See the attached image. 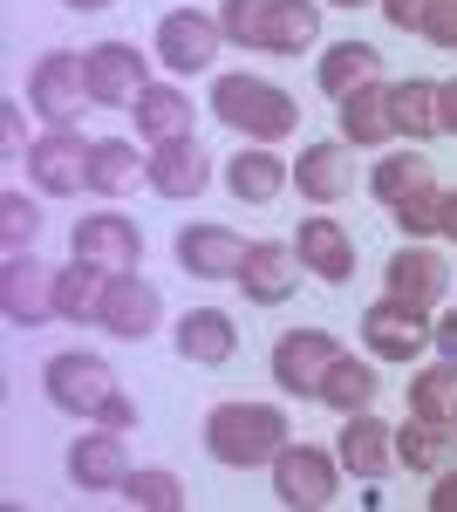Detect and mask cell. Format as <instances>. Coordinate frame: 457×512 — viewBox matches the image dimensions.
<instances>
[{
  "instance_id": "cell-13",
  "label": "cell",
  "mask_w": 457,
  "mask_h": 512,
  "mask_svg": "<svg viewBox=\"0 0 457 512\" xmlns=\"http://www.w3.org/2000/svg\"><path fill=\"white\" fill-rule=\"evenodd\" d=\"M69 253L110 267V274H137L144 267V233L123 212H89V219H76V233H69Z\"/></svg>"
},
{
  "instance_id": "cell-39",
  "label": "cell",
  "mask_w": 457,
  "mask_h": 512,
  "mask_svg": "<svg viewBox=\"0 0 457 512\" xmlns=\"http://www.w3.org/2000/svg\"><path fill=\"white\" fill-rule=\"evenodd\" d=\"M376 14L389 28H403V35H423V14H430V0H376Z\"/></svg>"
},
{
  "instance_id": "cell-20",
  "label": "cell",
  "mask_w": 457,
  "mask_h": 512,
  "mask_svg": "<svg viewBox=\"0 0 457 512\" xmlns=\"http://www.w3.org/2000/svg\"><path fill=\"white\" fill-rule=\"evenodd\" d=\"M171 253H178V267L191 280H239L246 239L232 233V226H185V233L171 239Z\"/></svg>"
},
{
  "instance_id": "cell-29",
  "label": "cell",
  "mask_w": 457,
  "mask_h": 512,
  "mask_svg": "<svg viewBox=\"0 0 457 512\" xmlns=\"http://www.w3.org/2000/svg\"><path fill=\"white\" fill-rule=\"evenodd\" d=\"M389 110H396V137H410V144H430L437 130H444V82H389Z\"/></svg>"
},
{
  "instance_id": "cell-17",
  "label": "cell",
  "mask_w": 457,
  "mask_h": 512,
  "mask_svg": "<svg viewBox=\"0 0 457 512\" xmlns=\"http://www.w3.org/2000/svg\"><path fill=\"white\" fill-rule=\"evenodd\" d=\"M294 185H301L307 205H342V198L355 192V144H348V137L301 144V158H294Z\"/></svg>"
},
{
  "instance_id": "cell-8",
  "label": "cell",
  "mask_w": 457,
  "mask_h": 512,
  "mask_svg": "<svg viewBox=\"0 0 457 512\" xmlns=\"http://www.w3.org/2000/svg\"><path fill=\"white\" fill-rule=\"evenodd\" d=\"M219 41H226V28H219V14H198V7H171L164 21H157L151 35V55L171 69V76H205L212 62H219Z\"/></svg>"
},
{
  "instance_id": "cell-32",
  "label": "cell",
  "mask_w": 457,
  "mask_h": 512,
  "mask_svg": "<svg viewBox=\"0 0 457 512\" xmlns=\"http://www.w3.org/2000/svg\"><path fill=\"white\" fill-rule=\"evenodd\" d=\"M382 390V376H376V355H335V369H328V383H321V403L335 410V417H355V410H369Z\"/></svg>"
},
{
  "instance_id": "cell-34",
  "label": "cell",
  "mask_w": 457,
  "mask_h": 512,
  "mask_svg": "<svg viewBox=\"0 0 457 512\" xmlns=\"http://www.w3.org/2000/svg\"><path fill=\"white\" fill-rule=\"evenodd\" d=\"M403 390H410V417L451 424L457 417V362H430V369H417Z\"/></svg>"
},
{
  "instance_id": "cell-28",
  "label": "cell",
  "mask_w": 457,
  "mask_h": 512,
  "mask_svg": "<svg viewBox=\"0 0 457 512\" xmlns=\"http://www.w3.org/2000/svg\"><path fill=\"white\" fill-rule=\"evenodd\" d=\"M396 465L410 472H451L457 465V424H430V417H403L396 424Z\"/></svg>"
},
{
  "instance_id": "cell-37",
  "label": "cell",
  "mask_w": 457,
  "mask_h": 512,
  "mask_svg": "<svg viewBox=\"0 0 457 512\" xmlns=\"http://www.w3.org/2000/svg\"><path fill=\"white\" fill-rule=\"evenodd\" d=\"M396 226H403V239L444 233V185H437V178H430V185H417V192L396 205Z\"/></svg>"
},
{
  "instance_id": "cell-40",
  "label": "cell",
  "mask_w": 457,
  "mask_h": 512,
  "mask_svg": "<svg viewBox=\"0 0 457 512\" xmlns=\"http://www.w3.org/2000/svg\"><path fill=\"white\" fill-rule=\"evenodd\" d=\"M0 144H7V158H28V130H21V103L14 96H0Z\"/></svg>"
},
{
  "instance_id": "cell-23",
  "label": "cell",
  "mask_w": 457,
  "mask_h": 512,
  "mask_svg": "<svg viewBox=\"0 0 457 512\" xmlns=\"http://www.w3.org/2000/svg\"><path fill=\"white\" fill-rule=\"evenodd\" d=\"M123 437L130 431H110V424H96L89 437L69 444V478H76L82 492H116L123 472H130V451H123Z\"/></svg>"
},
{
  "instance_id": "cell-7",
  "label": "cell",
  "mask_w": 457,
  "mask_h": 512,
  "mask_svg": "<svg viewBox=\"0 0 457 512\" xmlns=\"http://www.w3.org/2000/svg\"><path fill=\"white\" fill-rule=\"evenodd\" d=\"M151 62L137 41H96V48H82V76H89V103L96 110H123V103H137L144 89H151Z\"/></svg>"
},
{
  "instance_id": "cell-12",
  "label": "cell",
  "mask_w": 457,
  "mask_h": 512,
  "mask_svg": "<svg viewBox=\"0 0 457 512\" xmlns=\"http://www.w3.org/2000/svg\"><path fill=\"white\" fill-rule=\"evenodd\" d=\"M301 274L307 267H301V253H294V239H253L246 260H239V287H246L253 308H287Z\"/></svg>"
},
{
  "instance_id": "cell-9",
  "label": "cell",
  "mask_w": 457,
  "mask_h": 512,
  "mask_svg": "<svg viewBox=\"0 0 457 512\" xmlns=\"http://www.w3.org/2000/svg\"><path fill=\"white\" fill-rule=\"evenodd\" d=\"M335 355H342V342H335L328 328H287V335L273 342L267 369H273V383H280L287 396H307V403H321V383H328Z\"/></svg>"
},
{
  "instance_id": "cell-46",
  "label": "cell",
  "mask_w": 457,
  "mask_h": 512,
  "mask_svg": "<svg viewBox=\"0 0 457 512\" xmlns=\"http://www.w3.org/2000/svg\"><path fill=\"white\" fill-rule=\"evenodd\" d=\"M328 7H376V0H328Z\"/></svg>"
},
{
  "instance_id": "cell-45",
  "label": "cell",
  "mask_w": 457,
  "mask_h": 512,
  "mask_svg": "<svg viewBox=\"0 0 457 512\" xmlns=\"http://www.w3.org/2000/svg\"><path fill=\"white\" fill-rule=\"evenodd\" d=\"M444 239H457V192H444Z\"/></svg>"
},
{
  "instance_id": "cell-30",
  "label": "cell",
  "mask_w": 457,
  "mask_h": 512,
  "mask_svg": "<svg viewBox=\"0 0 457 512\" xmlns=\"http://www.w3.org/2000/svg\"><path fill=\"white\" fill-rule=\"evenodd\" d=\"M144 164H151V151H137L130 137H96V144H89V192L123 198L137 178H144Z\"/></svg>"
},
{
  "instance_id": "cell-25",
  "label": "cell",
  "mask_w": 457,
  "mask_h": 512,
  "mask_svg": "<svg viewBox=\"0 0 457 512\" xmlns=\"http://www.w3.org/2000/svg\"><path fill=\"white\" fill-rule=\"evenodd\" d=\"M335 458H342V472H355V478H382L396 465V431L382 424L376 410H355V417H342Z\"/></svg>"
},
{
  "instance_id": "cell-22",
  "label": "cell",
  "mask_w": 457,
  "mask_h": 512,
  "mask_svg": "<svg viewBox=\"0 0 457 512\" xmlns=\"http://www.w3.org/2000/svg\"><path fill=\"white\" fill-rule=\"evenodd\" d=\"M294 253H301L307 274L328 280V287H348V280H355V239H348L342 219H301Z\"/></svg>"
},
{
  "instance_id": "cell-14",
  "label": "cell",
  "mask_w": 457,
  "mask_h": 512,
  "mask_svg": "<svg viewBox=\"0 0 457 512\" xmlns=\"http://www.w3.org/2000/svg\"><path fill=\"white\" fill-rule=\"evenodd\" d=\"M28 178L48 198L89 192V144H82V130H41L28 144Z\"/></svg>"
},
{
  "instance_id": "cell-33",
  "label": "cell",
  "mask_w": 457,
  "mask_h": 512,
  "mask_svg": "<svg viewBox=\"0 0 457 512\" xmlns=\"http://www.w3.org/2000/svg\"><path fill=\"white\" fill-rule=\"evenodd\" d=\"M430 178H437V171H430V158H423L417 144H410V151H382V158L369 164V198L396 212V205L417 192V185H430Z\"/></svg>"
},
{
  "instance_id": "cell-21",
  "label": "cell",
  "mask_w": 457,
  "mask_h": 512,
  "mask_svg": "<svg viewBox=\"0 0 457 512\" xmlns=\"http://www.w3.org/2000/svg\"><path fill=\"white\" fill-rule=\"evenodd\" d=\"M171 342H178V355L191 369H226L239 355V328H232L226 308H185L178 328H171Z\"/></svg>"
},
{
  "instance_id": "cell-42",
  "label": "cell",
  "mask_w": 457,
  "mask_h": 512,
  "mask_svg": "<svg viewBox=\"0 0 457 512\" xmlns=\"http://www.w3.org/2000/svg\"><path fill=\"white\" fill-rule=\"evenodd\" d=\"M430 512H457V465L437 472V492H430Z\"/></svg>"
},
{
  "instance_id": "cell-41",
  "label": "cell",
  "mask_w": 457,
  "mask_h": 512,
  "mask_svg": "<svg viewBox=\"0 0 457 512\" xmlns=\"http://www.w3.org/2000/svg\"><path fill=\"white\" fill-rule=\"evenodd\" d=\"M430 349L444 355V362H457V308L444 321H437V328H430Z\"/></svg>"
},
{
  "instance_id": "cell-5",
  "label": "cell",
  "mask_w": 457,
  "mask_h": 512,
  "mask_svg": "<svg viewBox=\"0 0 457 512\" xmlns=\"http://www.w3.org/2000/svg\"><path fill=\"white\" fill-rule=\"evenodd\" d=\"M335 492H342V458H335V451H321V444H287V451L273 458V499L287 512H321V506H335Z\"/></svg>"
},
{
  "instance_id": "cell-4",
  "label": "cell",
  "mask_w": 457,
  "mask_h": 512,
  "mask_svg": "<svg viewBox=\"0 0 457 512\" xmlns=\"http://www.w3.org/2000/svg\"><path fill=\"white\" fill-rule=\"evenodd\" d=\"M205 110L226 123V130H239L246 144H287V137L301 130V103H294L280 82L246 76V69L212 82V103H205Z\"/></svg>"
},
{
  "instance_id": "cell-26",
  "label": "cell",
  "mask_w": 457,
  "mask_h": 512,
  "mask_svg": "<svg viewBox=\"0 0 457 512\" xmlns=\"http://www.w3.org/2000/svg\"><path fill=\"white\" fill-rule=\"evenodd\" d=\"M314 82H321V96L328 103H342V96H355L362 82H382V55L369 48V41H328L321 48V62H314Z\"/></svg>"
},
{
  "instance_id": "cell-47",
  "label": "cell",
  "mask_w": 457,
  "mask_h": 512,
  "mask_svg": "<svg viewBox=\"0 0 457 512\" xmlns=\"http://www.w3.org/2000/svg\"><path fill=\"white\" fill-rule=\"evenodd\" d=\"M451 424H457V417H451Z\"/></svg>"
},
{
  "instance_id": "cell-1",
  "label": "cell",
  "mask_w": 457,
  "mask_h": 512,
  "mask_svg": "<svg viewBox=\"0 0 457 512\" xmlns=\"http://www.w3.org/2000/svg\"><path fill=\"white\" fill-rule=\"evenodd\" d=\"M41 390L62 417H82V424H110V431H137V403L123 396L116 369L89 349H62L41 362Z\"/></svg>"
},
{
  "instance_id": "cell-18",
  "label": "cell",
  "mask_w": 457,
  "mask_h": 512,
  "mask_svg": "<svg viewBox=\"0 0 457 512\" xmlns=\"http://www.w3.org/2000/svg\"><path fill=\"white\" fill-rule=\"evenodd\" d=\"M219 178H226V192L239 198V205H273V198L294 185V164L280 158L273 144H239Z\"/></svg>"
},
{
  "instance_id": "cell-24",
  "label": "cell",
  "mask_w": 457,
  "mask_h": 512,
  "mask_svg": "<svg viewBox=\"0 0 457 512\" xmlns=\"http://www.w3.org/2000/svg\"><path fill=\"white\" fill-rule=\"evenodd\" d=\"M335 123H342V137L355 151H382V144H396V110H389V82H362L355 96L335 103Z\"/></svg>"
},
{
  "instance_id": "cell-27",
  "label": "cell",
  "mask_w": 457,
  "mask_h": 512,
  "mask_svg": "<svg viewBox=\"0 0 457 512\" xmlns=\"http://www.w3.org/2000/svg\"><path fill=\"white\" fill-rule=\"evenodd\" d=\"M130 117H137V137H144V144L198 137V130H191V96L178 89V82H151V89L130 103Z\"/></svg>"
},
{
  "instance_id": "cell-44",
  "label": "cell",
  "mask_w": 457,
  "mask_h": 512,
  "mask_svg": "<svg viewBox=\"0 0 457 512\" xmlns=\"http://www.w3.org/2000/svg\"><path fill=\"white\" fill-rule=\"evenodd\" d=\"M69 14H103V7H116V0H62Z\"/></svg>"
},
{
  "instance_id": "cell-10",
  "label": "cell",
  "mask_w": 457,
  "mask_h": 512,
  "mask_svg": "<svg viewBox=\"0 0 457 512\" xmlns=\"http://www.w3.org/2000/svg\"><path fill=\"white\" fill-rule=\"evenodd\" d=\"M355 328H362V349L376 355V362H417L430 349V328L437 321L423 315V308H410V301H396V294H382V301L362 308Z\"/></svg>"
},
{
  "instance_id": "cell-43",
  "label": "cell",
  "mask_w": 457,
  "mask_h": 512,
  "mask_svg": "<svg viewBox=\"0 0 457 512\" xmlns=\"http://www.w3.org/2000/svg\"><path fill=\"white\" fill-rule=\"evenodd\" d=\"M444 137H457V76L444 82Z\"/></svg>"
},
{
  "instance_id": "cell-31",
  "label": "cell",
  "mask_w": 457,
  "mask_h": 512,
  "mask_svg": "<svg viewBox=\"0 0 457 512\" xmlns=\"http://www.w3.org/2000/svg\"><path fill=\"white\" fill-rule=\"evenodd\" d=\"M103 294H110V267H96V260H69V267H55V315L62 321H96L103 315Z\"/></svg>"
},
{
  "instance_id": "cell-2",
  "label": "cell",
  "mask_w": 457,
  "mask_h": 512,
  "mask_svg": "<svg viewBox=\"0 0 457 512\" xmlns=\"http://www.w3.org/2000/svg\"><path fill=\"white\" fill-rule=\"evenodd\" d=\"M205 458L226 465V472H260L273 465L287 444H294V424L280 403H212L205 410Z\"/></svg>"
},
{
  "instance_id": "cell-11",
  "label": "cell",
  "mask_w": 457,
  "mask_h": 512,
  "mask_svg": "<svg viewBox=\"0 0 457 512\" xmlns=\"http://www.w3.org/2000/svg\"><path fill=\"white\" fill-rule=\"evenodd\" d=\"M0 315H7V328L55 321V267L35 260V246L28 253H7V267H0Z\"/></svg>"
},
{
  "instance_id": "cell-19",
  "label": "cell",
  "mask_w": 457,
  "mask_h": 512,
  "mask_svg": "<svg viewBox=\"0 0 457 512\" xmlns=\"http://www.w3.org/2000/svg\"><path fill=\"white\" fill-rule=\"evenodd\" d=\"M144 185H151L157 198H198L205 185H212V158L198 151V137H171V144H151Z\"/></svg>"
},
{
  "instance_id": "cell-35",
  "label": "cell",
  "mask_w": 457,
  "mask_h": 512,
  "mask_svg": "<svg viewBox=\"0 0 457 512\" xmlns=\"http://www.w3.org/2000/svg\"><path fill=\"white\" fill-rule=\"evenodd\" d=\"M116 499L137 506V512H178V506H185V478L164 472V465H144V472H123Z\"/></svg>"
},
{
  "instance_id": "cell-3",
  "label": "cell",
  "mask_w": 457,
  "mask_h": 512,
  "mask_svg": "<svg viewBox=\"0 0 457 512\" xmlns=\"http://www.w3.org/2000/svg\"><path fill=\"white\" fill-rule=\"evenodd\" d=\"M321 14H328V0H219V28L232 48L287 55V62L321 41Z\"/></svg>"
},
{
  "instance_id": "cell-36",
  "label": "cell",
  "mask_w": 457,
  "mask_h": 512,
  "mask_svg": "<svg viewBox=\"0 0 457 512\" xmlns=\"http://www.w3.org/2000/svg\"><path fill=\"white\" fill-rule=\"evenodd\" d=\"M35 233H41V205L7 185V192H0V246H7V253H28Z\"/></svg>"
},
{
  "instance_id": "cell-16",
  "label": "cell",
  "mask_w": 457,
  "mask_h": 512,
  "mask_svg": "<svg viewBox=\"0 0 457 512\" xmlns=\"http://www.w3.org/2000/svg\"><path fill=\"white\" fill-rule=\"evenodd\" d=\"M382 294H396V301H410V308H444V294H451V267H444V253H430V246H396L389 253V267H382Z\"/></svg>"
},
{
  "instance_id": "cell-38",
  "label": "cell",
  "mask_w": 457,
  "mask_h": 512,
  "mask_svg": "<svg viewBox=\"0 0 457 512\" xmlns=\"http://www.w3.org/2000/svg\"><path fill=\"white\" fill-rule=\"evenodd\" d=\"M423 41H430V48H457V0H430V14H423Z\"/></svg>"
},
{
  "instance_id": "cell-15",
  "label": "cell",
  "mask_w": 457,
  "mask_h": 512,
  "mask_svg": "<svg viewBox=\"0 0 457 512\" xmlns=\"http://www.w3.org/2000/svg\"><path fill=\"white\" fill-rule=\"evenodd\" d=\"M157 321H164V294H157L144 274H110V294H103V315L96 328L116 335V342H151Z\"/></svg>"
},
{
  "instance_id": "cell-6",
  "label": "cell",
  "mask_w": 457,
  "mask_h": 512,
  "mask_svg": "<svg viewBox=\"0 0 457 512\" xmlns=\"http://www.w3.org/2000/svg\"><path fill=\"white\" fill-rule=\"evenodd\" d=\"M82 103H89V76H82L76 48H48L35 69H28V110H35L48 130H76Z\"/></svg>"
}]
</instances>
